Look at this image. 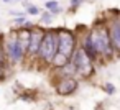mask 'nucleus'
Wrapping results in <instances>:
<instances>
[{"mask_svg": "<svg viewBox=\"0 0 120 110\" xmlns=\"http://www.w3.org/2000/svg\"><path fill=\"white\" fill-rule=\"evenodd\" d=\"M76 89H77V81L72 77H64L56 87L59 95H69V94L76 92Z\"/></svg>", "mask_w": 120, "mask_h": 110, "instance_id": "nucleus-6", "label": "nucleus"}, {"mask_svg": "<svg viewBox=\"0 0 120 110\" xmlns=\"http://www.w3.org/2000/svg\"><path fill=\"white\" fill-rule=\"evenodd\" d=\"M5 49H7V58H8L12 62H20L22 58L25 56V53L22 51V48H20V44H18L17 35H13V38H10V40L5 43Z\"/></svg>", "mask_w": 120, "mask_h": 110, "instance_id": "nucleus-5", "label": "nucleus"}, {"mask_svg": "<svg viewBox=\"0 0 120 110\" xmlns=\"http://www.w3.org/2000/svg\"><path fill=\"white\" fill-rule=\"evenodd\" d=\"M46 10H48L49 13L56 15V13L61 12V7H59V4L56 2V0H49V2H46Z\"/></svg>", "mask_w": 120, "mask_h": 110, "instance_id": "nucleus-11", "label": "nucleus"}, {"mask_svg": "<svg viewBox=\"0 0 120 110\" xmlns=\"http://www.w3.org/2000/svg\"><path fill=\"white\" fill-rule=\"evenodd\" d=\"M48 2H49V0H48Z\"/></svg>", "mask_w": 120, "mask_h": 110, "instance_id": "nucleus-18", "label": "nucleus"}, {"mask_svg": "<svg viewBox=\"0 0 120 110\" xmlns=\"http://www.w3.org/2000/svg\"><path fill=\"white\" fill-rule=\"evenodd\" d=\"M110 40H112L113 49L120 51V17L115 18L112 26H110Z\"/></svg>", "mask_w": 120, "mask_h": 110, "instance_id": "nucleus-8", "label": "nucleus"}, {"mask_svg": "<svg viewBox=\"0 0 120 110\" xmlns=\"http://www.w3.org/2000/svg\"><path fill=\"white\" fill-rule=\"evenodd\" d=\"M86 0H71V5L72 7H77V5H81V4H84Z\"/></svg>", "mask_w": 120, "mask_h": 110, "instance_id": "nucleus-16", "label": "nucleus"}, {"mask_svg": "<svg viewBox=\"0 0 120 110\" xmlns=\"http://www.w3.org/2000/svg\"><path fill=\"white\" fill-rule=\"evenodd\" d=\"M104 90H105V92H109V94H112V92L115 90V87H113L112 84H104Z\"/></svg>", "mask_w": 120, "mask_h": 110, "instance_id": "nucleus-15", "label": "nucleus"}, {"mask_svg": "<svg viewBox=\"0 0 120 110\" xmlns=\"http://www.w3.org/2000/svg\"><path fill=\"white\" fill-rule=\"evenodd\" d=\"M17 35V40H18V44H20V48H22V51L23 53H28V49H30V41H31V31L30 30H20L18 33H15Z\"/></svg>", "mask_w": 120, "mask_h": 110, "instance_id": "nucleus-9", "label": "nucleus"}, {"mask_svg": "<svg viewBox=\"0 0 120 110\" xmlns=\"http://www.w3.org/2000/svg\"><path fill=\"white\" fill-rule=\"evenodd\" d=\"M71 64L74 67V71L82 76V77H89L94 72V66H92V59L89 58V54L84 51V48H77L71 58Z\"/></svg>", "mask_w": 120, "mask_h": 110, "instance_id": "nucleus-3", "label": "nucleus"}, {"mask_svg": "<svg viewBox=\"0 0 120 110\" xmlns=\"http://www.w3.org/2000/svg\"><path fill=\"white\" fill-rule=\"evenodd\" d=\"M13 23H15V25H25V23H26V18H25V17L15 18V20H13Z\"/></svg>", "mask_w": 120, "mask_h": 110, "instance_id": "nucleus-14", "label": "nucleus"}, {"mask_svg": "<svg viewBox=\"0 0 120 110\" xmlns=\"http://www.w3.org/2000/svg\"><path fill=\"white\" fill-rule=\"evenodd\" d=\"M87 38L97 54H104V56L112 54L113 46H112V40H110V30H107L105 26H95L87 35Z\"/></svg>", "mask_w": 120, "mask_h": 110, "instance_id": "nucleus-1", "label": "nucleus"}, {"mask_svg": "<svg viewBox=\"0 0 120 110\" xmlns=\"http://www.w3.org/2000/svg\"><path fill=\"white\" fill-rule=\"evenodd\" d=\"M4 2H10V0H4Z\"/></svg>", "mask_w": 120, "mask_h": 110, "instance_id": "nucleus-17", "label": "nucleus"}, {"mask_svg": "<svg viewBox=\"0 0 120 110\" xmlns=\"http://www.w3.org/2000/svg\"><path fill=\"white\" fill-rule=\"evenodd\" d=\"M26 12H28L30 15H38V13H40V8H38V7H35V5H31L30 8H26Z\"/></svg>", "mask_w": 120, "mask_h": 110, "instance_id": "nucleus-13", "label": "nucleus"}, {"mask_svg": "<svg viewBox=\"0 0 120 110\" xmlns=\"http://www.w3.org/2000/svg\"><path fill=\"white\" fill-rule=\"evenodd\" d=\"M71 62V59L69 58H66V56H63V54H59L58 53V56L54 58V61H53V66H56V67H64L66 64H69Z\"/></svg>", "mask_w": 120, "mask_h": 110, "instance_id": "nucleus-10", "label": "nucleus"}, {"mask_svg": "<svg viewBox=\"0 0 120 110\" xmlns=\"http://www.w3.org/2000/svg\"><path fill=\"white\" fill-rule=\"evenodd\" d=\"M59 54L66 56V58H72L74 51H76V41H74V35L68 30H59Z\"/></svg>", "mask_w": 120, "mask_h": 110, "instance_id": "nucleus-4", "label": "nucleus"}, {"mask_svg": "<svg viewBox=\"0 0 120 110\" xmlns=\"http://www.w3.org/2000/svg\"><path fill=\"white\" fill-rule=\"evenodd\" d=\"M58 53H59V35L54 33V31L45 33V40H43V44H41V49H40V58L46 62L53 64Z\"/></svg>", "mask_w": 120, "mask_h": 110, "instance_id": "nucleus-2", "label": "nucleus"}, {"mask_svg": "<svg viewBox=\"0 0 120 110\" xmlns=\"http://www.w3.org/2000/svg\"><path fill=\"white\" fill-rule=\"evenodd\" d=\"M43 40H45V33H43L41 30H38V31H31V41H30V49H28V53H30L31 56L40 54V49H41Z\"/></svg>", "mask_w": 120, "mask_h": 110, "instance_id": "nucleus-7", "label": "nucleus"}, {"mask_svg": "<svg viewBox=\"0 0 120 110\" xmlns=\"http://www.w3.org/2000/svg\"><path fill=\"white\" fill-rule=\"evenodd\" d=\"M41 22H43V23H51V22H53V13H49V12L43 13V17H41Z\"/></svg>", "mask_w": 120, "mask_h": 110, "instance_id": "nucleus-12", "label": "nucleus"}]
</instances>
